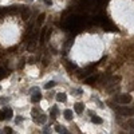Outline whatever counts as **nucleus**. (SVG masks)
Wrapping results in <instances>:
<instances>
[{
  "instance_id": "1",
  "label": "nucleus",
  "mask_w": 134,
  "mask_h": 134,
  "mask_svg": "<svg viewBox=\"0 0 134 134\" xmlns=\"http://www.w3.org/2000/svg\"><path fill=\"white\" fill-rule=\"evenodd\" d=\"M117 111L122 115H131L134 114V109H127V107H117Z\"/></svg>"
},
{
  "instance_id": "2",
  "label": "nucleus",
  "mask_w": 134,
  "mask_h": 134,
  "mask_svg": "<svg viewBox=\"0 0 134 134\" xmlns=\"http://www.w3.org/2000/svg\"><path fill=\"white\" fill-rule=\"evenodd\" d=\"M118 100H119L122 105H126V103H129V102H131V97L125 94V95H121V97L118 98Z\"/></svg>"
},
{
  "instance_id": "3",
  "label": "nucleus",
  "mask_w": 134,
  "mask_h": 134,
  "mask_svg": "<svg viewBox=\"0 0 134 134\" xmlns=\"http://www.w3.org/2000/svg\"><path fill=\"white\" fill-rule=\"evenodd\" d=\"M74 110H75V113H78V114H82V113H83V110H84V106H83V103H80V102H78V103H75V105H74Z\"/></svg>"
},
{
  "instance_id": "4",
  "label": "nucleus",
  "mask_w": 134,
  "mask_h": 134,
  "mask_svg": "<svg viewBox=\"0 0 134 134\" xmlns=\"http://www.w3.org/2000/svg\"><path fill=\"white\" fill-rule=\"evenodd\" d=\"M67 99V95L64 93H58L56 94V100L58 102H66Z\"/></svg>"
},
{
  "instance_id": "5",
  "label": "nucleus",
  "mask_w": 134,
  "mask_h": 134,
  "mask_svg": "<svg viewBox=\"0 0 134 134\" xmlns=\"http://www.w3.org/2000/svg\"><path fill=\"white\" fill-rule=\"evenodd\" d=\"M40 99H42V94H40V93L34 94L32 97H31V102H32V103H38Z\"/></svg>"
},
{
  "instance_id": "6",
  "label": "nucleus",
  "mask_w": 134,
  "mask_h": 134,
  "mask_svg": "<svg viewBox=\"0 0 134 134\" xmlns=\"http://www.w3.org/2000/svg\"><path fill=\"white\" fill-rule=\"evenodd\" d=\"M46 121H47V117L43 115V114H40V117H35V122L36 123H44Z\"/></svg>"
},
{
  "instance_id": "7",
  "label": "nucleus",
  "mask_w": 134,
  "mask_h": 134,
  "mask_svg": "<svg viewBox=\"0 0 134 134\" xmlns=\"http://www.w3.org/2000/svg\"><path fill=\"white\" fill-rule=\"evenodd\" d=\"M98 79V75H91L90 78H87V79H84V83H87V84H93L95 80Z\"/></svg>"
},
{
  "instance_id": "8",
  "label": "nucleus",
  "mask_w": 134,
  "mask_h": 134,
  "mask_svg": "<svg viewBox=\"0 0 134 134\" xmlns=\"http://www.w3.org/2000/svg\"><path fill=\"white\" fill-rule=\"evenodd\" d=\"M55 130H56L59 134H68V131H67L64 127H62L60 125H56V126H55Z\"/></svg>"
},
{
  "instance_id": "9",
  "label": "nucleus",
  "mask_w": 134,
  "mask_h": 134,
  "mask_svg": "<svg viewBox=\"0 0 134 134\" xmlns=\"http://www.w3.org/2000/svg\"><path fill=\"white\" fill-rule=\"evenodd\" d=\"M63 114H64V118H66L67 121H71V119H73V111H71V110H64Z\"/></svg>"
},
{
  "instance_id": "10",
  "label": "nucleus",
  "mask_w": 134,
  "mask_h": 134,
  "mask_svg": "<svg viewBox=\"0 0 134 134\" xmlns=\"http://www.w3.org/2000/svg\"><path fill=\"white\" fill-rule=\"evenodd\" d=\"M4 111H6V118L7 119H11L12 118V115H13V111H12V109H4Z\"/></svg>"
},
{
  "instance_id": "11",
  "label": "nucleus",
  "mask_w": 134,
  "mask_h": 134,
  "mask_svg": "<svg viewBox=\"0 0 134 134\" xmlns=\"http://www.w3.org/2000/svg\"><path fill=\"white\" fill-rule=\"evenodd\" d=\"M91 121H93V123H102V118H99V117H97V115H94L93 118H91Z\"/></svg>"
},
{
  "instance_id": "12",
  "label": "nucleus",
  "mask_w": 134,
  "mask_h": 134,
  "mask_svg": "<svg viewBox=\"0 0 134 134\" xmlns=\"http://www.w3.org/2000/svg\"><path fill=\"white\" fill-rule=\"evenodd\" d=\"M44 17H46V13H40L39 16H38V23L42 24L44 22Z\"/></svg>"
},
{
  "instance_id": "13",
  "label": "nucleus",
  "mask_w": 134,
  "mask_h": 134,
  "mask_svg": "<svg viewBox=\"0 0 134 134\" xmlns=\"http://www.w3.org/2000/svg\"><path fill=\"white\" fill-rule=\"evenodd\" d=\"M55 82H54V80H51V82H48V83H46V86H44V89H47V90H48V89H52L54 86H55Z\"/></svg>"
},
{
  "instance_id": "14",
  "label": "nucleus",
  "mask_w": 134,
  "mask_h": 134,
  "mask_svg": "<svg viewBox=\"0 0 134 134\" xmlns=\"http://www.w3.org/2000/svg\"><path fill=\"white\" fill-rule=\"evenodd\" d=\"M4 119H7V118H6V111L0 110V121H4Z\"/></svg>"
},
{
  "instance_id": "15",
  "label": "nucleus",
  "mask_w": 134,
  "mask_h": 134,
  "mask_svg": "<svg viewBox=\"0 0 134 134\" xmlns=\"http://www.w3.org/2000/svg\"><path fill=\"white\" fill-rule=\"evenodd\" d=\"M38 114H40V110H39V109H34V110H32V115H34V118L38 117Z\"/></svg>"
},
{
  "instance_id": "16",
  "label": "nucleus",
  "mask_w": 134,
  "mask_h": 134,
  "mask_svg": "<svg viewBox=\"0 0 134 134\" xmlns=\"http://www.w3.org/2000/svg\"><path fill=\"white\" fill-rule=\"evenodd\" d=\"M4 133H6V134H12V129H11V127H8V126H7L6 129H4Z\"/></svg>"
},
{
  "instance_id": "17",
  "label": "nucleus",
  "mask_w": 134,
  "mask_h": 134,
  "mask_svg": "<svg viewBox=\"0 0 134 134\" xmlns=\"http://www.w3.org/2000/svg\"><path fill=\"white\" fill-rule=\"evenodd\" d=\"M43 133L44 134H51V130L48 129V127H44V129H43Z\"/></svg>"
},
{
  "instance_id": "18",
  "label": "nucleus",
  "mask_w": 134,
  "mask_h": 134,
  "mask_svg": "<svg viewBox=\"0 0 134 134\" xmlns=\"http://www.w3.org/2000/svg\"><path fill=\"white\" fill-rule=\"evenodd\" d=\"M44 1V4H47V6H51L52 4V0H43Z\"/></svg>"
},
{
  "instance_id": "19",
  "label": "nucleus",
  "mask_w": 134,
  "mask_h": 134,
  "mask_svg": "<svg viewBox=\"0 0 134 134\" xmlns=\"http://www.w3.org/2000/svg\"><path fill=\"white\" fill-rule=\"evenodd\" d=\"M38 90H39L38 87H34V89H31V90H30V93H35V91H38Z\"/></svg>"
},
{
  "instance_id": "20",
  "label": "nucleus",
  "mask_w": 134,
  "mask_h": 134,
  "mask_svg": "<svg viewBox=\"0 0 134 134\" xmlns=\"http://www.w3.org/2000/svg\"><path fill=\"white\" fill-rule=\"evenodd\" d=\"M22 121H23V118L20 117V118H16V123H19V122H22Z\"/></svg>"
},
{
  "instance_id": "21",
  "label": "nucleus",
  "mask_w": 134,
  "mask_h": 134,
  "mask_svg": "<svg viewBox=\"0 0 134 134\" xmlns=\"http://www.w3.org/2000/svg\"><path fill=\"white\" fill-rule=\"evenodd\" d=\"M28 63H34V58H30V59H28Z\"/></svg>"
},
{
  "instance_id": "22",
  "label": "nucleus",
  "mask_w": 134,
  "mask_h": 134,
  "mask_svg": "<svg viewBox=\"0 0 134 134\" xmlns=\"http://www.w3.org/2000/svg\"><path fill=\"white\" fill-rule=\"evenodd\" d=\"M0 134H1V131H0Z\"/></svg>"
}]
</instances>
